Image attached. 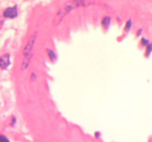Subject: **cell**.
Wrapping results in <instances>:
<instances>
[{
    "label": "cell",
    "instance_id": "obj_5",
    "mask_svg": "<svg viewBox=\"0 0 152 142\" xmlns=\"http://www.w3.org/2000/svg\"><path fill=\"white\" fill-rule=\"evenodd\" d=\"M46 51H47L48 55V56H49V58H50V60L53 61V62H54V61L56 59V53H54V51H53V50H52L51 49H47V50H46Z\"/></svg>",
    "mask_w": 152,
    "mask_h": 142
},
{
    "label": "cell",
    "instance_id": "obj_6",
    "mask_svg": "<svg viewBox=\"0 0 152 142\" xmlns=\"http://www.w3.org/2000/svg\"><path fill=\"white\" fill-rule=\"evenodd\" d=\"M110 21H111V19H110L109 17H108V16H107V17H104L102 21V25H103L104 27H105V28H107V27L109 25Z\"/></svg>",
    "mask_w": 152,
    "mask_h": 142
},
{
    "label": "cell",
    "instance_id": "obj_2",
    "mask_svg": "<svg viewBox=\"0 0 152 142\" xmlns=\"http://www.w3.org/2000/svg\"><path fill=\"white\" fill-rule=\"evenodd\" d=\"M37 40V33H34L29 38L23 50V59L22 62V69L26 70L29 67L31 59L33 57V50Z\"/></svg>",
    "mask_w": 152,
    "mask_h": 142
},
{
    "label": "cell",
    "instance_id": "obj_7",
    "mask_svg": "<svg viewBox=\"0 0 152 142\" xmlns=\"http://www.w3.org/2000/svg\"><path fill=\"white\" fill-rule=\"evenodd\" d=\"M0 142H10L8 139L4 135H0Z\"/></svg>",
    "mask_w": 152,
    "mask_h": 142
},
{
    "label": "cell",
    "instance_id": "obj_4",
    "mask_svg": "<svg viewBox=\"0 0 152 142\" xmlns=\"http://www.w3.org/2000/svg\"><path fill=\"white\" fill-rule=\"evenodd\" d=\"M10 56L5 54L0 58V68L2 70L6 69L10 65Z\"/></svg>",
    "mask_w": 152,
    "mask_h": 142
},
{
    "label": "cell",
    "instance_id": "obj_1",
    "mask_svg": "<svg viewBox=\"0 0 152 142\" xmlns=\"http://www.w3.org/2000/svg\"><path fill=\"white\" fill-rule=\"evenodd\" d=\"M92 2L91 1H68L66 4H64L62 7V8L59 10L57 13H56V16L54 18V21H53V24L54 25H58L62 19H64L65 16L71 11L74 9L77 8L79 7H86V6L90 5L91 4Z\"/></svg>",
    "mask_w": 152,
    "mask_h": 142
},
{
    "label": "cell",
    "instance_id": "obj_3",
    "mask_svg": "<svg viewBox=\"0 0 152 142\" xmlns=\"http://www.w3.org/2000/svg\"><path fill=\"white\" fill-rule=\"evenodd\" d=\"M3 16L6 18H10L13 19L17 16V7L14 6L12 7H8L6 9L3 13Z\"/></svg>",
    "mask_w": 152,
    "mask_h": 142
}]
</instances>
